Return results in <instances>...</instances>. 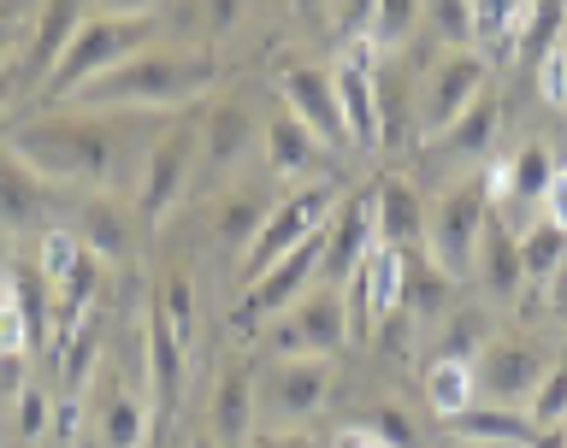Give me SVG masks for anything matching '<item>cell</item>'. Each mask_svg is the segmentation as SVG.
<instances>
[{
	"mask_svg": "<svg viewBox=\"0 0 567 448\" xmlns=\"http://www.w3.org/2000/svg\"><path fill=\"white\" fill-rule=\"evenodd\" d=\"M272 195L266 189H225L219 195V207H213V237L219 242H230V248H255V237H260V225L272 219Z\"/></svg>",
	"mask_w": 567,
	"mask_h": 448,
	"instance_id": "obj_24",
	"label": "cell"
},
{
	"mask_svg": "<svg viewBox=\"0 0 567 448\" xmlns=\"http://www.w3.org/2000/svg\"><path fill=\"white\" fill-rule=\"evenodd\" d=\"M450 301H455V278L443 272L437 260H420L414 248H408V265H402V313L437 319Z\"/></svg>",
	"mask_w": 567,
	"mask_h": 448,
	"instance_id": "obj_26",
	"label": "cell"
},
{
	"mask_svg": "<svg viewBox=\"0 0 567 448\" xmlns=\"http://www.w3.org/2000/svg\"><path fill=\"white\" fill-rule=\"evenodd\" d=\"M538 88L549 106H567V48L556 42L549 53H538Z\"/></svg>",
	"mask_w": 567,
	"mask_h": 448,
	"instance_id": "obj_39",
	"label": "cell"
},
{
	"mask_svg": "<svg viewBox=\"0 0 567 448\" xmlns=\"http://www.w3.org/2000/svg\"><path fill=\"white\" fill-rule=\"evenodd\" d=\"M331 212H337V189H331V184H301V189H290V195L272 207V219L260 225L255 248L243 254V283H255L266 265H278L284 254H296L301 242L326 237Z\"/></svg>",
	"mask_w": 567,
	"mask_h": 448,
	"instance_id": "obj_5",
	"label": "cell"
},
{
	"mask_svg": "<svg viewBox=\"0 0 567 448\" xmlns=\"http://www.w3.org/2000/svg\"><path fill=\"white\" fill-rule=\"evenodd\" d=\"M131 124L118 113H71V118H24L7 148L24 154L48 184H83L89 195H118Z\"/></svg>",
	"mask_w": 567,
	"mask_h": 448,
	"instance_id": "obj_1",
	"label": "cell"
},
{
	"mask_svg": "<svg viewBox=\"0 0 567 448\" xmlns=\"http://www.w3.org/2000/svg\"><path fill=\"white\" fill-rule=\"evenodd\" d=\"M313 154H319V136L301 124L290 106L284 113L266 118V166H272L278 177H290V171H308L313 166Z\"/></svg>",
	"mask_w": 567,
	"mask_h": 448,
	"instance_id": "obj_28",
	"label": "cell"
},
{
	"mask_svg": "<svg viewBox=\"0 0 567 448\" xmlns=\"http://www.w3.org/2000/svg\"><path fill=\"white\" fill-rule=\"evenodd\" d=\"M485 219H491L485 177H473V184H455V189L437 201V212H432V260H437L450 278H467V272H473L478 230H485Z\"/></svg>",
	"mask_w": 567,
	"mask_h": 448,
	"instance_id": "obj_8",
	"label": "cell"
},
{
	"mask_svg": "<svg viewBox=\"0 0 567 448\" xmlns=\"http://www.w3.org/2000/svg\"><path fill=\"white\" fill-rule=\"evenodd\" d=\"M367 24H372V48H379V42H396V35L414 24V7H408V0H390V7L372 12Z\"/></svg>",
	"mask_w": 567,
	"mask_h": 448,
	"instance_id": "obj_41",
	"label": "cell"
},
{
	"mask_svg": "<svg viewBox=\"0 0 567 448\" xmlns=\"http://www.w3.org/2000/svg\"><path fill=\"white\" fill-rule=\"evenodd\" d=\"M319 265H326V237L301 242L296 254H284L278 265H266V272L248 283L237 319H243V325H255V319H278L284 308H296V301L308 295V283L319 278Z\"/></svg>",
	"mask_w": 567,
	"mask_h": 448,
	"instance_id": "obj_10",
	"label": "cell"
},
{
	"mask_svg": "<svg viewBox=\"0 0 567 448\" xmlns=\"http://www.w3.org/2000/svg\"><path fill=\"white\" fill-rule=\"evenodd\" d=\"M35 265H42L48 290L60 295V343H65V336L89 319V301H95V290H101V260L89 254L71 230H42V254H35Z\"/></svg>",
	"mask_w": 567,
	"mask_h": 448,
	"instance_id": "obj_7",
	"label": "cell"
},
{
	"mask_svg": "<svg viewBox=\"0 0 567 448\" xmlns=\"http://www.w3.org/2000/svg\"><path fill=\"white\" fill-rule=\"evenodd\" d=\"M225 83V60L207 48H142L136 60L83 88V113H131V106H184Z\"/></svg>",
	"mask_w": 567,
	"mask_h": 448,
	"instance_id": "obj_2",
	"label": "cell"
},
{
	"mask_svg": "<svg viewBox=\"0 0 567 448\" xmlns=\"http://www.w3.org/2000/svg\"><path fill=\"white\" fill-rule=\"evenodd\" d=\"M142 361H148V396H154V419H172L177 414V384H184V366H189V348L177 343V331L166 325V313L148 301V313H142Z\"/></svg>",
	"mask_w": 567,
	"mask_h": 448,
	"instance_id": "obj_20",
	"label": "cell"
},
{
	"mask_svg": "<svg viewBox=\"0 0 567 448\" xmlns=\"http://www.w3.org/2000/svg\"><path fill=\"white\" fill-rule=\"evenodd\" d=\"M496 124H503V101H496V88H485V95H478L467 113L450 124V131L432 136V148L437 154H485L496 142Z\"/></svg>",
	"mask_w": 567,
	"mask_h": 448,
	"instance_id": "obj_27",
	"label": "cell"
},
{
	"mask_svg": "<svg viewBox=\"0 0 567 448\" xmlns=\"http://www.w3.org/2000/svg\"><path fill=\"white\" fill-rule=\"evenodd\" d=\"M255 378L260 372L248 361H237V354L219 366V384H213V402H207V437L219 448H248L255 442V419H260Z\"/></svg>",
	"mask_w": 567,
	"mask_h": 448,
	"instance_id": "obj_12",
	"label": "cell"
},
{
	"mask_svg": "<svg viewBox=\"0 0 567 448\" xmlns=\"http://www.w3.org/2000/svg\"><path fill=\"white\" fill-rule=\"evenodd\" d=\"M549 308H556V313L567 319V265H561L556 278H549Z\"/></svg>",
	"mask_w": 567,
	"mask_h": 448,
	"instance_id": "obj_45",
	"label": "cell"
},
{
	"mask_svg": "<svg viewBox=\"0 0 567 448\" xmlns=\"http://www.w3.org/2000/svg\"><path fill=\"white\" fill-rule=\"evenodd\" d=\"M83 18L89 12H78V7H48V12L30 18V35H24V48H18V60H12L24 95H42L48 88V77L60 71V60H65V48H71V35H78Z\"/></svg>",
	"mask_w": 567,
	"mask_h": 448,
	"instance_id": "obj_13",
	"label": "cell"
},
{
	"mask_svg": "<svg viewBox=\"0 0 567 448\" xmlns=\"http://www.w3.org/2000/svg\"><path fill=\"white\" fill-rule=\"evenodd\" d=\"M372 195V230H379V248H414L425 237V201H420V189L408 184V177H379V184L367 189Z\"/></svg>",
	"mask_w": 567,
	"mask_h": 448,
	"instance_id": "obj_21",
	"label": "cell"
},
{
	"mask_svg": "<svg viewBox=\"0 0 567 448\" xmlns=\"http://www.w3.org/2000/svg\"><path fill=\"white\" fill-rule=\"evenodd\" d=\"M532 448H567V425H556V431H538V442Z\"/></svg>",
	"mask_w": 567,
	"mask_h": 448,
	"instance_id": "obj_47",
	"label": "cell"
},
{
	"mask_svg": "<svg viewBox=\"0 0 567 448\" xmlns=\"http://www.w3.org/2000/svg\"><path fill=\"white\" fill-rule=\"evenodd\" d=\"M65 230L101 265L106 260H124V254H131V237H136V207L118 201V195H78V201H71V225Z\"/></svg>",
	"mask_w": 567,
	"mask_h": 448,
	"instance_id": "obj_14",
	"label": "cell"
},
{
	"mask_svg": "<svg viewBox=\"0 0 567 448\" xmlns=\"http://www.w3.org/2000/svg\"><path fill=\"white\" fill-rule=\"evenodd\" d=\"M195 166H202V124H189V118H177L159 131V142L148 148V159H142V171H136V219L142 225H166L172 219V207L189 195V177Z\"/></svg>",
	"mask_w": 567,
	"mask_h": 448,
	"instance_id": "obj_4",
	"label": "cell"
},
{
	"mask_svg": "<svg viewBox=\"0 0 567 448\" xmlns=\"http://www.w3.org/2000/svg\"><path fill=\"white\" fill-rule=\"evenodd\" d=\"M278 83H284V101H290V113L308 124L313 136H331V142H349L343 131V106H337V83H331V71L326 65H284L278 71Z\"/></svg>",
	"mask_w": 567,
	"mask_h": 448,
	"instance_id": "obj_18",
	"label": "cell"
},
{
	"mask_svg": "<svg viewBox=\"0 0 567 448\" xmlns=\"http://www.w3.org/2000/svg\"><path fill=\"white\" fill-rule=\"evenodd\" d=\"M30 18L24 7H0V65H12L18 60V48H24V35H30Z\"/></svg>",
	"mask_w": 567,
	"mask_h": 448,
	"instance_id": "obj_40",
	"label": "cell"
},
{
	"mask_svg": "<svg viewBox=\"0 0 567 448\" xmlns=\"http://www.w3.org/2000/svg\"><path fill=\"white\" fill-rule=\"evenodd\" d=\"M326 396H331V361H272L255 378V407L266 419H278V431L284 425L296 431L301 419H313Z\"/></svg>",
	"mask_w": 567,
	"mask_h": 448,
	"instance_id": "obj_9",
	"label": "cell"
},
{
	"mask_svg": "<svg viewBox=\"0 0 567 448\" xmlns=\"http://www.w3.org/2000/svg\"><path fill=\"white\" fill-rule=\"evenodd\" d=\"M42 431H48V389L42 384H24V389H18V437L35 442Z\"/></svg>",
	"mask_w": 567,
	"mask_h": 448,
	"instance_id": "obj_38",
	"label": "cell"
},
{
	"mask_svg": "<svg viewBox=\"0 0 567 448\" xmlns=\"http://www.w3.org/2000/svg\"><path fill=\"white\" fill-rule=\"evenodd\" d=\"M485 77H491V65H485V53H450V60L437 65V77L432 88H425V136H437V131H450V124L467 113V106L485 95Z\"/></svg>",
	"mask_w": 567,
	"mask_h": 448,
	"instance_id": "obj_15",
	"label": "cell"
},
{
	"mask_svg": "<svg viewBox=\"0 0 567 448\" xmlns=\"http://www.w3.org/2000/svg\"><path fill=\"white\" fill-rule=\"evenodd\" d=\"M248 448H319L308 431H255V442Z\"/></svg>",
	"mask_w": 567,
	"mask_h": 448,
	"instance_id": "obj_43",
	"label": "cell"
},
{
	"mask_svg": "<svg viewBox=\"0 0 567 448\" xmlns=\"http://www.w3.org/2000/svg\"><path fill=\"white\" fill-rule=\"evenodd\" d=\"M18 95H24V83H18V65H0V124H7V113L18 106Z\"/></svg>",
	"mask_w": 567,
	"mask_h": 448,
	"instance_id": "obj_44",
	"label": "cell"
},
{
	"mask_svg": "<svg viewBox=\"0 0 567 448\" xmlns=\"http://www.w3.org/2000/svg\"><path fill=\"white\" fill-rule=\"evenodd\" d=\"M159 313H166V325L177 331V343H195V272L189 265H166V278H159V290L148 295Z\"/></svg>",
	"mask_w": 567,
	"mask_h": 448,
	"instance_id": "obj_31",
	"label": "cell"
},
{
	"mask_svg": "<svg viewBox=\"0 0 567 448\" xmlns=\"http://www.w3.org/2000/svg\"><path fill=\"white\" fill-rule=\"evenodd\" d=\"M561 48H567V24H561Z\"/></svg>",
	"mask_w": 567,
	"mask_h": 448,
	"instance_id": "obj_50",
	"label": "cell"
},
{
	"mask_svg": "<svg viewBox=\"0 0 567 448\" xmlns=\"http://www.w3.org/2000/svg\"><path fill=\"white\" fill-rule=\"evenodd\" d=\"M154 30H159V12H95V18H83L60 71L48 77V88L35 101H78L95 77L118 71L124 60H136Z\"/></svg>",
	"mask_w": 567,
	"mask_h": 448,
	"instance_id": "obj_3",
	"label": "cell"
},
{
	"mask_svg": "<svg viewBox=\"0 0 567 448\" xmlns=\"http://www.w3.org/2000/svg\"><path fill=\"white\" fill-rule=\"evenodd\" d=\"M189 448H219V442H213L207 431H195V437H189Z\"/></svg>",
	"mask_w": 567,
	"mask_h": 448,
	"instance_id": "obj_49",
	"label": "cell"
},
{
	"mask_svg": "<svg viewBox=\"0 0 567 448\" xmlns=\"http://www.w3.org/2000/svg\"><path fill=\"white\" fill-rule=\"evenodd\" d=\"M526 419L538 425V431H556V425H567V354H561V361H549L544 384L532 389V402H526Z\"/></svg>",
	"mask_w": 567,
	"mask_h": 448,
	"instance_id": "obj_35",
	"label": "cell"
},
{
	"mask_svg": "<svg viewBox=\"0 0 567 448\" xmlns=\"http://www.w3.org/2000/svg\"><path fill=\"white\" fill-rule=\"evenodd\" d=\"M520 260H526V278H538V283H549L567 265V230H556V225H532L526 237H520Z\"/></svg>",
	"mask_w": 567,
	"mask_h": 448,
	"instance_id": "obj_34",
	"label": "cell"
},
{
	"mask_svg": "<svg viewBox=\"0 0 567 448\" xmlns=\"http://www.w3.org/2000/svg\"><path fill=\"white\" fill-rule=\"evenodd\" d=\"M95 354H101V319L89 313L83 325L60 343V384L71 389V396H78V389L89 384V366H95Z\"/></svg>",
	"mask_w": 567,
	"mask_h": 448,
	"instance_id": "obj_33",
	"label": "cell"
},
{
	"mask_svg": "<svg viewBox=\"0 0 567 448\" xmlns=\"http://www.w3.org/2000/svg\"><path fill=\"white\" fill-rule=\"evenodd\" d=\"M154 437V402L131 389H106L101 402V442L106 448H148Z\"/></svg>",
	"mask_w": 567,
	"mask_h": 448,
	"instance_id": "obj_25",
	"label": "cell"
},
{
	"mask_svg": "<svg viewBox=\"0 0 567 448\" xmlns=\"http://www.w3.org/2000/svg\"><path fill=\"white\" fill-rule=\"evenodd\" d=\"M53 448H71V407L60 414V437H53Z\"/></svg>",
	"mask_w": 567,
	"mask_h": 448,
	"instance_id": "obj_48",
	"label": "cell"
},
{
	"mask_svg": "<svg viewBox=\"0 0 567 448\" xmlns=\"http://www.w3.org/2000/svg\"><path fill=\"white\" fill-rule=\"evenodd\" d=\"M544 219L567 230V166H556V177H549V189H544Z\"/></svg>",
	"mask_w": 567,
	"mask_h": 448,
	"instance_id": "obj_42",
	"label": "cell"
},
{
	"mask_svg": "<svg viewBox=\"0 0 567 448\" xmlns=\"http://www.w3.org/2000/svg\"><path fill=\"white\" fill-rule=\"evenodd\" d=\"M361 431H367V437H379L384 448H414V425H408L402 407H372Z\"/></svg>",
	"mask_w": 567,
	"mask_h": 448,
	"instance_id": "obj_37",
	"label": "cell"
},
{
	"mask_svg": "<svg viewBox=\"0 0 567 448\" xmlns=\"http://www.w3.org/2000/svg\"><path fill=\"white\" fill-rule=\"evenodd\" d=\"M544 348L538 343H485V354H478V372H473V384L491 396V407H520L532 402V389L544 384Z\"/></svg>",
	"mask_w": 567,
	"mask_h": 448,
	"instance_id": "obj_11",
	"label": "cell"
},
{
	"mask_svg": "<svg viewBox=\"0 0 567 448\" xmlns=\"http://www.w3.org/2000/svg\"><path fill=\"white\" fill-rule=\"evenodd\" d=\"M372 248H379V230H372V195H349L343 207L331 212V230H326V265H319V278L331 283V290H343L354 278V265H361Z\"/></svg>",
	"mask_w": 567,
	"mask_h": 448,
	"instance_id": "obj_16",
	"label": "cell"
},
{
	"mask_svg": "<svg viewBox=\"0 0 567 448\" xmlns=\"http://www.w3.org/2000/svg\"><path fill=\"white\" fill-rule=\"evenodd\" d=\"M48 207H53V184L24 154L0 148V225L7 230H48Z\"/></svg>",
	"mask_w": 567,
	"mask_h": 448,
	"instance_id": "obj_19",
	"label": "cell"
},
{
	"mask_svg": "<svg viewBox=\"0 0 567 448\" xmlns=\"http://www.w3.org/2000/svg\"><path fill=\"white\" fill-rule=\"evenodd\" d=\"M455 425V437L467 442H514V448H532L538 442V425H532L526 414H514V407H467Z\"/></svg>",
	"mask_w": 567,
	"mask_h": 448,
	"instance_id": "obj_29",
	"label": "cell"
},
{
	"mask_svg": "<svg viewBox=\"0 0 567 448\" xmlns=\"http://www.w3.org/2000/svg\"><path fill=\"white\" fill-rule=\"evenodd\" d=\"M473 366L467 361H432L425 366V402H432L437 419H461L473 407Z\"/></svg>",
	"mask_w": 567,
	"mask_h": 448,
	"instance_id": "obj_30",
	"label": "cell"
},
{
	"mask_svg": "<svg viewBox=\"0 0 567 448\" xmlns=\"http://www.w3.org/2000/svg\"><path fill=\"white\" fill-rule=\"evenodd\" d=\"M331 448H384V442H379V437H367L361 425H354V431H343V437H337Z\"/></svg>",
	"mask_w": 567,
	"mask_h": 448,
	"instance_id": "obj_46",
	"label": "cell"
},
{
	"mask_svg": "<svg viewBox=\"0 0 567 448\" xmlns=\"http://www.w3.org/2000/svg\"><path fill=\"white\" fill-rule=\"evenodd\" d=\"M473 265H478V283H485L496 301H514V295H520V283H526L520 237L508 230V219H503L496 207H491L485 230H478V254H473Z\"/></svg>",
	"mask_w": 567,
	"mask_h": 448,
	"instance_id": "obj_22",
	"label": "cell"
},
{
	"mask_svg": "<svg viewBox=\"0 0 567 448\" xmlns=\"http://www.w3.org/2000/svg\"><path fill=\"white\" fill-rule=\"evenodd\" d=\"M331 83H337V106H343V131L354 148H379L384 142V113H379V77L361 53L331 65Z\"/></svg>",
	"mask_w": 567,
	"mask_h": 448,
	"instance_id": "obj_17",
	"label": "cell"
},
{
	"mask_svg": "<svg viewBox=\"0 0 567 448\" xmlns=\"http://www.w3.org/2000/svg\"><path fill=\"white\" fill-rule=\"evenodd\" d=\"M349 343V301L331 283H313L296 308L272 319V348L278 361H331Z\"/></svg>",
	"mask_w": 567,
	"mask_h": 448,
	"instance_id": "obj_6",
	"label": "cell"
},
{
	"mask_svg": "<svg viewBox=\"0 0 567 448\" xmlns=\"http://www.w3.org/2000/svg\"><path fill=\"white\" fill-rule=\"evenodd\" d=\"M248 136H255L248 106H243V101H219V106L202 118V166H207V171H230V166L243 159Z\"/></svg>",
	"mask_w": 567,
	"mask_h": 448,
	"instance_id": "obj_23",
	"label": "cell"
},
{
	"mask_svg": "<svg viewBox=\"0 0 567 448\" xmlns=\"http://www.w3.org/2000/svg\"><path fill=\"white\" fill-rule=\"evenodd\" d=\"M549 177H556V159H549L544 142H520V154L508 159V201L520 195V201H544Z\"/></svg>",
	"mask_w": 567,
	"mask_h": 448,
	"instance_id": "obj_32",
	"label": "cell"
},
{
	"mask_svg": "<svg viewBox=\"0 0 567 448\" xmlns=\"http://www.w3.org/2000/svg\"><path fill=\"white\" fill-rule=\"evenodd\" d=\"M473 354H485V313L478 308H455L450 313V331L437 336V361H467Z\"/></svg>",
	"mask_w": 567,
	"mask_h": 448,
	"instance_id": "obj_36",
	"label": "cell"
}]
</instances>
